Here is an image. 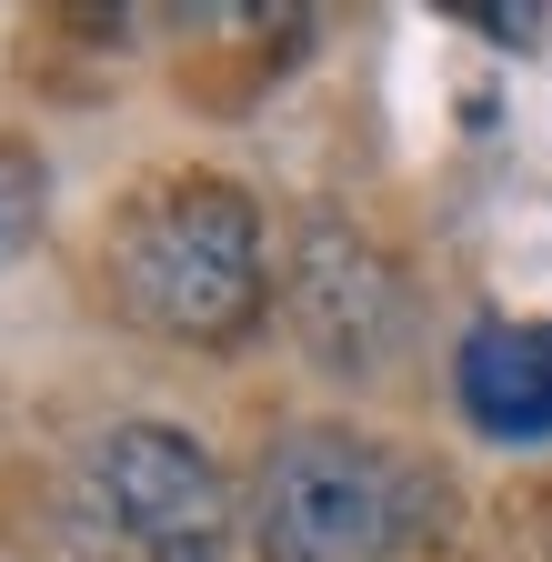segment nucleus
<instances>
[{
	"mask_svg": "<svg viewBox=\"0 0 552 562\" xmlns=\"http://www.w3.org/2000/svg\"><path fill=\"white\" fill-rule=\"evenodd\" d=\"M111 292L131 322H151L161 341L191 351H232L261 302H271V271H261V211L241 181H161L121 211L111 232Z\"/></svg>",
	"mask_w": 552,
	"mask_h": 562,
	"instance_id": "1",
	"label": "nucleus"
},
{
	"mask_svg": "<svg viewBox=\"0 0 552 562\" xmlns=\"http://www.w3.org/2000/svg\"><path fill=\"white\" fill-rule=\"evenodd\" d=\"M432 522V472L372 432L302 422L251 472V542L261 562H392Z\"/></svg>",
	"mask_w": 552,
	"mask_h": 562,
	"instance_id": "2",
	"label": "nucleus"
},
{
	"mask_svg": "<svg viewBox=\"0 0 552 562\" xmlns=\"http://www.w3.org/2000/svg\"><path fill=\"white\" fill-rule=\"evenodd\" d=\"M71 532L91 562H222L232 482L181 422H111L71 472Z\"/></svg>",
	"mask_w": 552,
	"mask_h": 562,
	"instance_id": "3",
	"label": "nucleus"
},
{
	"mask_svg": "<svg viewBox=\"0 0 552 562\" xmlns=\"http://www.w3.org/2000/svg\"><path fill=\"white\" fill-rule=\"evenodd\" d=\"M292 331L322 372L341 382H362L382 372L402 331H412V302H402V271L362 241V232H341V222H312L292 241Z\"/></svg>",
	"mask_w": 552,
	"mask_h": 562,
	"instance_id": "4",
	"label": "nucleus"
},
{
	"mask_svg": "<svg viewBox=\"0 0 552 562\" xmlns=\"http://www.w3.org/2000/svg\"><path fill=\"white\" fill-rule=\"evenodd\" d=\"M452 392L482 442H552V322H472Z\"/></svg>",
	"mask_w": 552,
	"mask_h": 562,
	"instance_id": "5",
	"label": "nucleus"
},
{
	"mask_svg": "<svg viewBox=\"0 0 552 562\" xmlns=\"http://www.w3.org/2000/svg\"><path fill=\"white\" fill-rule=\"evenodd\" d=\"M41 222H50V171H41L31 140L0 131V271H11V261L41 241Z\"/></svg>",
	"mask_w": 552,
	"mask_h": 562,
	"instance_id": "6",
	"label": "nucleus"
},
{
	"mask_svg": "<svg viewBox=\"0 0 552 562\" xmlns=\"http://www.w3.org/2000/svg\"><path fill=\"white\" fill-rule=\"evenodd\" d=\"M452 21L482 31L493 50H532L542 41V11H532V0H452Z\"/></svg>",
	"mask_w": 552,
	"mask_h": 562,
	"instance_id": "7",
	"label": "nucleus"
}]
</instances>
